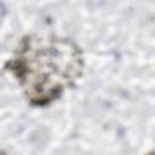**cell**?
<instances>
[{
    "label": "cell",
    "instance_id": "cell-1",
    "mask_svg": "<svg viewBox=\"0 0 155 155\" xmlns=\"http://www.w3.org/2000/svg\"><path fill=\"white\" fill-rule=\"evenodd\" d=\"M8 67L28 101L44 107L62 97L76 82L84 58L70 39L30 35L22 39Z\"/></svg>",
    "mask_w": 155,
    "mask_h": 155
}]
</instances>
